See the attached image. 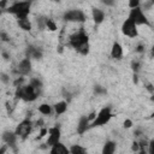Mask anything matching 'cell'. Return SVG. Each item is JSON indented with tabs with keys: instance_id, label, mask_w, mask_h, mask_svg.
I'll list each match as a JSON object with an SVG mask.
<instances>
[{
	"instance_id": "cell-1",
	"label": "cell",
	"mask_w": 154,
	"mask_h": 154,
	"mask_svg": "<svg viewBox=\"0 0 154 154\" xmlns=\"http://www.w3.org/2000/svg\"><path fill=\"white\" fill-rule=\"evenodd\" d=\"M69 45L82 55H87L89 53V37L83 30L72 34L69 37Z\"/></svg>"
},
{
	"instance_id": "cell-2",
	"label": "cell",
	"mask_w": 154,
	"mask_h": 154,
	"mask_svg": "<svg viewBox=\"0 0 154 154\" xmlns=\"http://www.w3.org/2000/svg\"><path fill=\"white\" fill-rule=\"evenodd\" d=\"M30 8H31V1H18L14 2L13 5H11L10 7H7V12L12 13L17 17V19L19 18H25L29 16L30 13Z\"/></svg>"
},
{
	"instance_id": "cell-3",
	"label": "cell",
	"mask_w": 154,
	"mask_h": 154,
	"mask_svg": "<svg viewBox=\"0 0 154 154\" xmlns=\"http://www.w3.org/2000/svg\"><path fill=\"white\" fill-rule=\"evenodd\" d=\"M38 91L32 85H19L16 87V99H23L24 101H34L38 96Z\"/></svg>"
},
{
	"instance_id": "cell-4",
	"label": "cell",
	"mask_w": 154,
	"mask_h": 154,
	"mask_svg": "<svg viewBox=\"0 0 154 154\" xmlns=\"http://www.w3.org/2000/svg\"><path fill=\"white\" fill-rule=\"evenodd\" d=\"M112 118V112H111V107H103L100 109V112L95 116V118L93 119L91 122V125L93 128H96V126H102V125H106Z\"/></svg>"
},
{
	"instance_id": "cell-5",
	"label": "cell",
	"mask_w": 154,
	"mask_h": 154,
	"mask_svg": "<svg viewBox=\"0 0 154 154\" xmlns=\"http://www.w3.org/2000/svg\"><path fill=\"white\" fill-rule=\"evenodd\" d=\"M129 19H131L136 25H149V20L147 18V16L144 14L143 10L138 6L135 8H130V13H129Z\"/></svg>"
},
{
	"instance_id": "cell-6",
	"label": "cell",
	"mask_w": 154,
	"mask_h": 154,
	"mask_svg": "<svg viewBox=\"0 0 154 154\" xmlns=\"http://www.w3.org/2000/svg\"><path fill=\"white\" fill-rule=\"evenodd\" d=\"M85 14L81 10H70L64 13V20L70 23H83L85 22Z\"/></svg>"
},
{
	"instance_id": "cell-7",
	"label": "cell",
	"mask_w": 154,
	"mask_h": 154,
	"mask_svg": "<svg viewBox=\"0 0 154 154\" xmlns=\"http://www.w3.org/2000/svg\"><path fill=\"white\" fill-rule=\"evenodd\" d=\"M122 32L125 36H128L130 38H134V37H136L138 35V29H137V25L131 19L128 18L122 24Z\"/></svg>"
},
{
	"instance_id": "cell-8",
	"label": "cell",
	"mask_w": 154,
	"mask_h": 154,
	"mask_svg": "<svg viewBox=\"0 0 154 154\" xmlns=\"http://www.w3.org/2000/svg\"><path fill=\"white\" fill-rule=\"evenodd\" d=\"M31 129H32V124H31V122H30L29 119H24V120H22V122L17 125L14 132H16L17 137L25 138V137L31 132Z\"/></svg>"
},
{
	"instance_id": "cell-9",
	"label": "cell",
	"mask_w": 154,
	"mask_h": 154,
	"mask_svg": "<svg viewBox=\"0 0 154 154\" xmlns=\"http://www.w3.org/2000/svg\"><path fill=\"white\" fill-rule=\"evenodd\" d=\"M47 134H48V138H47V144L48 146H53V144H55L60 141V129L58 126L51 128Z\"/></svg>"
},
{
	"instance_id": "cell-10",
	"label": "cell",
	"mask_w": 154,
	"mask_h": 154,
	"mask_svg": "<svg viewBox=\"0 0 154 154\" xmlns=\"http://www.w3.org/2000/svg\"><path fill=\"white\" fill-rule=\"evenodd\" d=\"M31 71V61H30V58H25L23 60H20V63L18 64L17 66V72L22 76H26L29 75Z\"/></svg>"
},
{
	"instance_id": "cell-11",
	"label": "cell",
	"mask_w": 154,
	"mask_h": 154,
	"mask_svg": "<svg viewBox=\"0 0 154 154\" xmlns=\"http://www.w3.org/2000/svg\"><path fill=\"white\" fill-rule=\"evenodd\" d=\"M89 118L87 116H82L78 120V124H77V132L79 135H83L88 129H89Z\"/></svg>"
},
{
	"instance_id": "cell-12",
	"label": "cell",
	"mask_w": 154,
	"mask_h": 154,
	"mask_svg": "<svg viewBox=\"0 0 154 154\" xmlns=\"http://www.w3.org/2000/svg\"><path fill=\"white\" fill-rule=\"evenodd\" d=\"M111 57L113 59L120 60L123 58V46L119 42H114L111 48Z\"/></svg>"
},
{
	"instance_id": "cell-13",
	"label": "cell",
	"mask_w": 154,
	"mask_h": 154,
	"mask_svg": "<svg viewBox=\"0 0 154 154\" xmlns=\"http://www.w3.org/2000/svg\"><path fill=\"white\" fill-rule=\"evenodd\" d=\"M2 141L8 146H14L17 141V135L13 131H5L2 134Z\"/></svg>"
},
{
	"instance_id": "cell-14",
	"label": "cell",
	"mask_w": 154,
	"mask_h": 154,
	"mask_svg": "<svg viewBox=\"0 0 154 154\" xmlns=\"http://www.w3.org/2000/svg\"><path fill=\"white\" fill-rule=\"evenodd\" d=\"M51 147H52V148H51V153H52V154H67V153H70L69 148L65 147V144L60 143V141H59L58 143L51 146Z\"/></svg>"
},
{
	"instance_id": "cell-15",
	"label": "cell",
	"mask_w": 154,
	"mask_h": 154,
	"mask_svg": "<svg viewBox=\"0 0 154 154\" xmlns=\"http://www.w3.org/2000/svg\"><path fill=\"white\" fill-rule=\"evenodd\" d=\"M91 17H93L95 24H101V23L103 22V19H105V13H103L102 10L94 7V8L91 10Z\"/></svg>"
},
{
	"instance_id": "cell-16",
	"label": "cell",
	"mask_w": 154,
	"mask_h": 154,
	"mask_svg": "<svg viewBox=\"0 0 154 154\" xmlns=\"http://www.w3.org/2000/svg\"><path fill=\"white\" fill-rule=\"evenodd\" d=\"M42 57V51L37 47L30 46L28 48V58H34V59H40Z\"/></svg>"
},
{
	"instance_id": "cell-17",
	"label": "cell",
	"mask_w": 154,
	"mask_h": 154,
	"mask_svg": "<svg viewBox=\"0 0 154 154\" xmlns=\"http://www.w3.org/2000/svg\"><path fill=\"white\" fill-rule=\"evenodd\" d=\"M18 26H19L20 29L25 30V31H30L31 28H32L31 22L29 20L28 17H25V18H19V19H18Z\"/></svg>"
},
{
	"instance_id": "cell-18",
	"label": "cell",
	"mask_w": 154,
	"mask_h": 154,
	"mask_svg": "<svg viewBox=\"0 0 154 154\" xmlns=\"http://www.w3.org/2000/svg\"><path fill=\"white\" fill-rule=\"evenodd\" d=\"M67 109V102L66 101H59L54 105V111L57 114H63Z\"/></svg>"
},
{
	"instance_id": "cell-19",
	"label": "cell",
	"mask_w": 154,
	"mask_h": 154,
	"mask_svg": "<svg viewBox=\"0 0 154 154\" xmlns=\"http://www.w3.org/2000/svg\"><path fill=\"white\" fill-rule=\"evenodd\" d=\"M114 150H116V143L113 141H107L103 144V148H102L103 154H113Z\"/></svg>"
},
{
	"instance_id": "cell-20",
	"label": "cell",
	"mask_w": 154,
	"mask_h": 154,
	"mask_svg": "<svg viewBox=\"0 0 154 154\" xmlns=\"http://www.w3.org/2000/svg\"><path fill=\"white\" fill-rule=\"evenodd\" d=\"M38 112L41 114H45V116H49L52 113V107L48 105V103H42L38 106Z\"/></svg>"
},
{
	"instance_id": "cell-21",
	"label": "cell",
	"mask_w": 154,
	"mask_h": 154,
	"mask_svg": "<svg viewBox=\"0 0 154 154\" xmlns=\"http://www.w3.org/2000/svg\"><path fill=\"white\" fill-rule=\"evenodd\" d=\"M69 150L72 154H83V153H85V149L83 147H81L79 144H73Z\"/></svg>"
},
{
	"instance_id": "cell-22",
	"label": "cell",
	"mask_w": 154,
	"mask_h": 154,
	"mask_svg": "<svg viewBox=\"0 0 154 154\" xmlns=\"http://www.w3.org/2000/svg\"><path fill=\"white\" fill-rule=\"evenodd\" d=\"M29 84H30V85H32L34 88H36L37 90H40V89L42 88V82H41L38 78H31Z\"/></svg>"
},
{
	"instance_id": "cell-23",
	"label": "cell",
	"mask_w": 154,
	"mask_h": 154,
	"mask_svg": "<svg viewBox=\"0 0 154 154\" xmlns=\"http://www.w3.org/2000/svg\"><path fill=\"white\" fill-rule=\"evenodd\" d=\"M45 25L51 30V31H55L58 28H57V25H55V23L52 20V19H46L45 20Z\"/></svg>"
},
{
	"instance_id": "cell-24",
	"label": "cell",
	"mask_w": 154,
	"mask_h": 154,
	"mask_svg": "<svg viewBox=\"0 0 154 154\" xmlns=\"http://www.w3.org/2000/svg\"><path fill=\"white\" fill-rule=\"evenodd\" d=\"M140 5H141V0H129V7L130 8L138 7Z\"/></svg>"
},
{
	"instance_id": "cell-25",
	"label": "cell",
	"mask_w": 154,
	"mask_h": 154,
	"mask_svg": "<svg viewBox=\"0 0 154 154\" xmlns=\"http://www.w3.org/2000/svg\"><path fill=\"white\" fill-rule=\"evenodd\" d=\"M0 79H1L5 84H7V83L10 82V77H8L6 73H0Z\"/></svg>"
},
{
	"instance_id": "cell-26",
	"label": "cell",
	"mask_w": 154,
	"mask_h": 154,
	"mask_svg": "<svg viewBox=\"0 0 154 154\" xmlns=\"http://www.w3.org/2000/svg\"><path fill=\"white\" fill-rule=\"evenodd\" d=\"M131 67H132V70L135 72H138V70H140V63L138 61H132L131 63Z\"/></svg>"
},
{
	"instance_id": "cell-27",
	"label": "cell",
	"mask_w": 154,
	"mask_h": 154,
	"mask_svg": "<svg viewBox=\"0 0 154 154\" xmlns=\"http://www.w3.org/2000/svg\"><path fill=\"white\" fill-rule=\"evenodd\" d=\"M0 38L2 40V41H10V36L6 34V32H4V31H0Z\"/></svg>"
},
{
	"instance_id": "cell-28",
	"label": "cell",
	"mask_w": 154,
	"mask_h": 154,
	"mask_svg": "<svg viewBox=\"0 0 154 154\" xmlns=\"http://www.w3.org/2000/svg\"><path fill=\"white\" fill-rule=\"evenodd\" d=\"M95 93H96V94H105V93H106V90H105L102 87L96 85V87H95Z\"/></svg>"
},
{
	"instance_id": "cell-29",
	"label": "cell",
	"mask_w": 154,
	"mask_h": 154,
	"mask_svg": "<svg viewBox=\"0 0 154 154\" xmlns=\"http://www.w3.org/2000/svg\"><path fill=\"white\" fill-rule=\"evenodd\" d=\"M135 51H136V52H138V53H143V52L146 51V47H144L143 45H138V46L135 48Z\"/></svg>"
},
{
	"instance_id": "cell-30",
	"label": "cell",
	"mask_w": 154,
	"mask_h": 154,
	"mask_svg": "<svg viewBox=\"0 0 154 154\" xmlns=\"http://www.w3.org/2000/svg\"><path fill=\"white\" fill-rule=\"evenodd\" d=\"M101 2L105 4L106 6H112V5H114L116 0H101Z\"/></svg>"
},
{
	"instance_id": "cell-31",
	"label": "cell",
	"mask_w": 154,
	"mask_h": 154,
	"mask_svg": "<svg viewBox=\"0 0 154 154\" xmlns=\"http://www.w3.org/2000/svg\"><path fill=\"white\" fill-rule=\"evenodd\" d=\"M131 125H132V122L130 120V119H125L124 120V128H131Z\"/></svg>"
},
{
	"instance_id": "cell-32",
	"label": "cell",
	"mask_w": 154,
	"mask_h": 154,
	"mask_svg": "<svg viewBox=\"0 0 154 154\" xmlns=\"http://www.w3.org/2000/svg\"><path fill=\"white\" fill-rule=\"evenodd\" d=\"M132 150H135V152L140 150V144H138V142H134V143H132Z\"/></svg>"
},
{
	"instance_id": "cell-33",
	"label": "cell",
	"mask_w": 154,
	"mask_h": 154,
	"mask_svg": "<svg viewBox=\"0 0 154 154\" xmlns=\"http://www.w3.org/2000/svg\"><path fill=\"white\" fill-rule=\"evenodd\" d=\"M47 132H48V130H47L46 128H43V129L41 130V132H40V136H38V137H40V138H41V137H43V136H45Z\"/></svg>"
},
{
	"instance_id": "cell-34",
	"label": "cell",
	"mask_w": 154,
	"mask_h": 154,
	"mask_svg": "<svg viewBox=\"0 0 154 154\" xmlns=\"http://www.w3.org/2000/svg\"><path fill=\"white\" fill-rule=\"evenodd\" d=\"M6 4H7V0H0V8H5Z\"/></svg>"
},
{
	"instance_id": "cell-35",
	"label": "cell",
	"mask_w": 154,
	"mask_h": 154,
	"mask_svg": "<svg viewBox=\"0 0 154 154\" xmlns=\"http://www.w3.org/2000/svg\"><path fill=\"white\" fill-rule=\"evenodd\" d=\"M146 88H147V89H148V90H149V93H150V94H152V93H153V85H152V84H150V83H148V84H147V87H146Z\"/></svg>"
},
{
	"instance_id": "cell-36",
	"label": "cell",
	"mask_w": 154,
	"mask_h": 154,
	"mask_svg": "<svg viewBox=\"0 0 154 154\" xmlns=\"http://www.w3.org/2000/svg\"><path fill=\"white\" fill-rule=\"evenodd\" d=\"M2 55H4L5 59H8V54H7V53H2Z\"/></svg>"
},
{
	"instance_id": "cell-37",
	"label": "cell",
	"mask_w": 154,
	"mask_h": 154,
	"mask_svg": "<svg viewBox=\"0 0 154 154\" xmlns=\"http://www.w3.org/2000/svg\"><path fill=\"white\" fill-rule=\"evenodd\" d=\"M5 150H6V149H5V148H0V154H1V153H4V152H5Z\"/></svg>"
}]
</instances>
